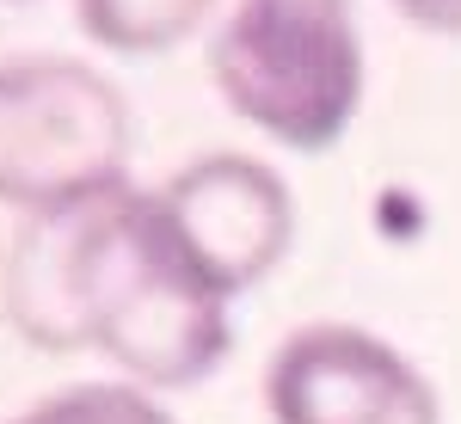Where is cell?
<instances>
[{"instance_id": "obj_2", "label": "cell", "mask_w": 461, "mask_h": 424, "mask_svg": "<svg viewBox=\"0 0 461 424\" xmlns=\"http://www.w3.org/2000/svg\"><path fill=\"white\" fill-rule=\"evenodd\" d=\"M210 80L265 141L326 154L363 105L351 0H234L210 37Z\"/></svg>"}, {"instance_id": "obj_4", "label": "cell", "mask_w": 461, "mask_h": 424, "mask_svg": "<svg viewBox=\"0 0 461 424\" xmlns=\"http://www.w3.org/2000/svg\"><path fill=\"white\" fill-rule=\"evenodd\" d=\"M148 203L173 252L221 302L271 277L295 240L289 185L277 178V167H265L252 154H203V160L178 167L160 191H148Z\"/></svg>"}, {"instance_id": "obj_9", "label": "cell", "mask_w": 461, "mask_h": 424, "mask_svg": "<svg viewBox=\"0 0 461 424\" xmlns=\"http://www.w3.org/2000/svg\"><path fill=\"white\" fill-rule=\"evenodd\" d=\"M393 13H406L412 25L443 37H461V0H393Z\"/></svg>"}, {"instance_id": "obj_3", "label": "cell", "mask_w": 461, "mask_h": 424, "mask_svg": "<svg viewBox=\"0 0 461 424\" xmlns=\"http://www.w3.org/2000/svg\"><path fill=\"white\" fill-rule=\"evenodd\" d=\"M130 105L99 68L68 56L0 62V203L56 210L123 185Z\"/></svg>"}, {"instance_id": "obj_8", "label": "cell", "mask_w": 461, "mask_h": 424, "mask_svg": "<svg viewBox=\"0 0 461 424\" xmlns=\"http://www.w3.org/2000/svg\"><path fill=\"white\" fill-rule=\"evenodd\" d=\"M13 424H173V412L148 388H123V382H80L50 400H37L32 412Z\"/></svg>"}, {"instance_id": "obj_5", "label": "cell", "mask_w": 461, "mask_h": 424, "mask_svg": "<svg viewBox=\"0 0 461 424\" xmlns=\"http://www.w3.org/2000/svg\"><path fill=\"white\" fill-rule=\"evenodd\" d=\"M265 412L271 424H443L425 369L351 320L295 326L271 351Z\"/></svg>"}, {"instance_id": "obj_7", "label": "cell", "mask_w": 461, "mask_h": 424, "mask_svg": "<svg viewBox=\"0 0 461 424\" xmlns=\"http://www.w3.org/2000/svg\"><path fill=\"white\" fill-rule=\"evenodd\" d=\"M74 6L86 37L117 56H160L215 13V0H74Z\"/></svg>"}, {"instance_id": "obj_6", "label": "cell", "mask_w": 461, "mask_h": 424, "mask_svg": "<svg viewBox=\"0 0 461 424\" xmlns=\"http://www.w3.org/2000/svg\"><path fill=\"white\" fill-rule=\"evenodd\" d=\"M111 191L37 210L13 228V247L0 258V308L13 320V332L37 351H56V356L86 351L80 277H86V252H93V234H99Z\"/></svg>"}, {"instance_id": "obj_1", "label": "cell", "mask_w": 461, "mask_h": 424, "mask_svg": "<svg viewBox=\"0 0 461 424\" xmlns=\"http://www.w3.org/2000/svg\"><path fill=\"white\" fill-rule=\"evenodd\" d=\"M86 351H105L136 388H197L234 345L228 302L160 234L148 191L117 185L80 277Z\"/></svg>"}]
</instances>
